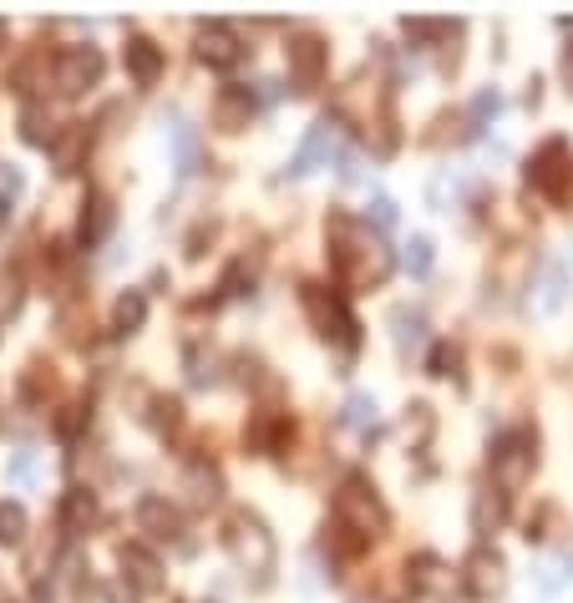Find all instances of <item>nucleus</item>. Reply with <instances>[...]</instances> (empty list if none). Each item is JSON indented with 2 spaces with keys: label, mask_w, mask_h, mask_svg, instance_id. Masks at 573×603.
Segmentation results:
<instances>
[{
  "label": "nucleus",
  "mask_w": 573,
  "mask_h": 603,
  "mask_svg": "<svg viewBox=\"0 0 573 603\" xmlns=\"http://www.w3.org/2000/svg\"><path fill=\"white\" fill-rule=\"evenodd\" d=\"M325 244H330V275L340 284L371 289L391 275V249L381 244V234H371V223L350 219V213H330Z\"/></svg>",
  "instance_id": "nucleus-1"
},
{
  "label": "nucleus",
  "mask_w": 573,
  "mask_h": 603,
  "mask_svg": "<svg viewBox=\"0 0 573 603\" xmlns=\"http://www.w3.org/2000/svg\"><path fill=\"white\" fill-rule=\"evenodd\" d=\"M224 548H228V558L239 563V573H249L259 589H265L269 578H274V533L265 527V517L259 512H249V507H234L224 517Z\"/></svg>",
  "instance_id": "nucleus-2"
},
{
  "label": "nucleus",
  "mask_w": 573,
  "mask_h": 603,
  "mask_svg": "<svg viewBox=\"0 0 573 603\" xmlns=\"http://www.w3.org/2000/svg\"><path fill=\"white\" fill-rule=\"evenodd\" d=\"M335 523L346 527V533H356V543H371V538L386 533L391 512H386L381 492H375L366 477H346L340 492H335Z\"/></svg>",
  "instance_id": "nucleus-3"
},
{
  "label": "nucleus",
  "mask_w": 573,
  "mask_h": 603,
  "mask_svg": "<svg viewBox=\"0 0 573 603\" xmlns=\"http://www.w3.org/2000/svg\"><path fill=\"white\" fill-rule=\"evenodd\" d=\"M487 467H493V482H497V492H503V498L523 492V487H528V477H533V467H538V436L533 432L497 436Z\"/></svg>",
  "instance_id": "nucleus-4"
},
{
  "label": "nucleus",
  "mask_w": 573,
  "mask_h": 603,
  "mask_svg": "<svg viewBox=\"0 0 573 603\" xmlns=\"http://www.w3.org/2000/svg\"><path fill=\"white\" fill-rule=\"evenodd\" d=\"M305 315L315 320V330H321L325 340H335L340 350H356L360 345V325L356 315H350V304L335 294V289L325 284H305Z\"/></svg>",
  "instance_id": "nucleus-5"
},
{
  "label": "nucleus",
  "mask_w": 573,
  "mask_h": 603,
  "mask_svg": "<svg viewBox=\"0 0 573 603\" xmlns=\"http://www.w3.org/2000/svg\"><path fill=\"white\" fill-rule=\"evenodd\" d=\"M102 71H108V62H102L97 46H67V52H56V62H52V81L61 97H81L87 87L102 81Z\"/></svg>",
  "instance_id": "nucleus-6"
},
{
  "label": "nucleus",
  "mask_w": 573,
  "mask_h": 603,
  "mask_svg": "<svg viewBox=\"0 0 573 603\" xmlns=\"http://www.w3.org/2000/svg\"><path fill=\"white\" fill-rule=\"evenodd\" d=\"M284 62H290V81L300 92L321 87L325 81V66H330V46H325L321 31H294L290 46H284Z\"/></svg>",
  "instance_id": "nucleus-7"
},
{
  "label": "nucleus",
  "mask_w": 573,
  "mask_h": 603,
  "mask_svg": "<svg viewBox=\"0 0 573 603\" xmlns=\"http://www.w3.org/2000/svg\"><path fill=\"white\" fill-rule=\"evenodd\" d=\"M569 178H573L569 143H563V137H548V143L533 153V163H528V183H533L538 193H548V198H563L569 193Z\"/></svg>",
  "instance_id": "nucleus-8"
},
{
  "label": "nucleus",
  "mask_w": 573,
  "mask_h": 603,
  "mask_svg": "<svg viewBox=\"0 0 573 603\" xmlns=\"http://www.w3.org/2000/svg\"><path fill=\"white\" fill-rule=\"evenodd\" d=\"M199 62L214 66V71H234L244 62V36L228 21H209L199 31Z\"/></svg>",
  "instance_id": "nucleus-9"
},
{
  "label": "nucleus",
  "mask_w": 573,
  "mask_h": 603,
  "mask_svg": "<svg viewBox=\"0 0 573 603\" xmlns=\"http://www.w3.org/2000/svg\"><path fill=\"white\" fill-rule=\"evenodd\" d=\"M137 527L153 543H183V512L168 498H143L137 502Z\"/></svg>",
  "instance_id": "nucleus-10"
},
{
  "label": "nucleus",
  "mask_w": 573,
  "mask_h": 603,
  "mask_svg": "<svg viewBox=\"0 0 573 603\" xmlns=\"http://www.w3.org/2000/svg\"><path fill=\"white\" fill-rule=\"evenodd\" d=\"M563 304H569V269H563L559 259H548L543 269H538V284H533V294H528V310H533V315H559Z\"/></svg>",
  "instance_id": "nucleus-11"
},
{
  "label": "nucleus",
  "mask_w": 573,
  "mask_h": 603,
  "mask_svg": "<svg viewBox=\"0 0 573 603\" xmlns=\"http://www.w3.org/2000/svg\"><path fill=\"white\" fill-rule=\"evenodd\" d=\"M122 66H127V77L137 81V87H158L162 77V46L147 36H127V46H122Z\"/></svg>",
  "instance_id": "nucleus-12"
},
{
  "label": "nucleus",
  "mask_w": 573,
  "mask_h": 603,
  "mask_svg": "<svg viewBox=\"0 0 573 603\" xmlns=\"http://www.w3.org/2000/svg\"><path fill=\"white\" fill-rule=\"evenodd\" d=\"M87 147H92V127H87V122H67V127L52 137L56 172H77L81 163H87Z\"/></svg>",
  "instance_id": "nucleus-13"
},
{
  "label": "nucleus",
  "mask_w": 573,
  "mask_h": 603,
  "mask_svg": "<svg viewBox=\"0 0 573 603\" xmlns=\"http://www.w3.org/2000/svg\"><path fill=\"white\" fill-rule=\"evenodd\" d=\"M330 153H335V118H321L315 127L305 132V143H300V153H294L290 172H300V178H305V172H315L325 158H330Z\"/></svg>",
  "instance_id": "nucleus-14"
},
{
  "label": "nucleus",
  "mask_w": 573,
  "mask_h": 603,
  "mask_svg": "<svg viewBox=\"0 0 573 603\" xmlns=\"http://www.w3.org/2000/svg\"><path fill=\"white\" fill-rule=\"evenodd\" d=\"M112 223H117V209H112L108 193H92L87 203H81V223H77V238L87 244V249H97L102 238L112 234Z\"/></svg>",
  "instance_id": "nucleus-15"
},
{
  "label": "nucleus",
  "mask_w": 573,
  "mask_h": 603,
  "mask_svg": "<svg viewBox=\"0 0 573 603\" xmlns=\"http://www.w3.org/2000/svg\"><path fill=\"white\" fill-rule=\"evenodd\" d=\"M462 573H467V589L478 593V599H487V593L503 589V558H497L493 548H478V552H472V558L462 563Z\"/></svg>",
  "instance_id": "nucleus-16"
},
{
  "label": "nucleus",
  "mask_w": 573,
  "mask_h": 603,
  "mask_svg": "<svg viewBox=\"0 0 573 603\" xmlns=\"http://www.w3.org/2000/svg\"><path fill=\"white\" fill-rule=\"evenodd\" d=\"M97 517H102V507H97V498L87 492V487H71L67 498H61V527H67L71 538H81V533H92Z\"/></svg>",
  "instance_id": "nucleus-17"
},
{
  "label": "nucleus",
  "mask_w": 573,
  "mask_h": 603,
  "mask_svg": "<svg viewBox=\"0 0 573 603\" xmlns=\"http://www.w3.org/2000/svg\"><path fill=\"white\" fill-rule=\"evenodd\" d=\"M254 118V102H249V87H224L214 102V127L224 132H244Z\"/></svg>",
  "instance_id": "nucleus-18"
},
{
  "label": "nucleus",
  "mask_w": 573,
  "mask_h": 603,
  "mask_svg": "<svg viewBox=\"0 0 573 603\" xmlns=\"http://www.w3.org/2000/svg\"><path fill=\"white\" fill-rule=\"evenodd\" d=\"M117 558H122V573L133 578L137 589H147V593H153V589H162V563H158V558H153V552L143 548V543H127V548H122Z\"/></svg>",
  "instance_id": "nucleus-19"
},
{
  "label": "nucleus",
  "mask_w": 573,
  "mask_h": 603,
  "mask_svg": "<svg viewBox=\"0 0 573 603\" xmlns=\"http://www.w3.org/2000/svg\"><path fill=\"white\" fill-rule=\"evenodd\" d=\"M147 320V294L143 289H127L117 304H112V335H137Z\"/></svg>",
  "instance_id": "nucleus-20"
},
{
  "label": "nucleus",
  "mask_w": 573,
  "mask_h": 603,
  "mask_svg": "<svg viewBox=\"0 0 573 603\" xmlns=\"http://www.w3.org/2000/svg\"><path fill=\"white\" fill-rule=\"evenodd\" d=\"M340 426H350V432H360V436H371L375 426H381V406H375V395H366V391L350 395L346 411H340Z\"/></svg>",
  "instance_id": "nucleus-21"
},
{
  "label": "nucleus",
  "mask_w": 573,
  "mask_h": 603,
  "mask_svg": "<svg viewBox=\"0 0 573 603\" xmlns=\"http://www.w3.org/2000/svg\"><path fill=\"white\" fill-rule=\"evenodd\" d=\"M391 325H396V350L401 355H412V350H422L427 345V320L416 315V310H391Z\"/></svg>",
  "instance_id": "nucleus-22"
},
{
  "label": "nucleus",
  "mask_w": 573,
  "mask_h": 603,
  "mask_svg": "<svg viewBox=\"0 0 573 603\" xmlns=\"http://www.w3.org/2000/svg\"><path fill=\"white\" fill-rule=\"evenodd\" d=\"M21 538H26V507L0 502V548H21Z\"/></svg>",
  "instance_id": "nucleus-23"
},
{
  "label": "nucleus",
  "mask_w": 573,
  "mask_h": 603,
  "mask_svg": "<svg viewBox=\"0 0 573 603\" xmlns=\"http://www.w3.org/2000/svg\"><path fill=\"white\" fill-rule=\"evenodd\" d=\"M472 527H478L482 538L503 527V492H497V498H493V487L482 492V498H478V507H472Z\"/></svg>",
  "instance_id": "nucleus-24"
},
{
  "label": "nucleus",
  "mask_w": 573,
  "mask_h": 603,
  "mask_svg": "<svg viewBox=\"0 0 573 603\" xmlns=\"http://www.w3.org/2000/svg\"><path fill=\"white\" fill-rule=\"evenodd\" d=\"M401 264H406V275L427 279V275H431V264H437V249H431V238H427V234H416L412 244H406V254H401Z\"/></svg>",
  "instance_id": "nucleus-25"
},
{
  "label": "nucleus",
  "mask_w": 573,
  "mask_h": 603,
  "mask_svg": "<svg viewBox=\"0 0 573 603\" xmlns=\"http://www.w3.org/2000/svg\"><path fill=\"white\" fill-rule=\"evenodd\" d=\"M188 487H193V502H199V507H209V502H218V472L214 467H188Z\"/></svg>",
  "instance_id": "nucleus-26"
},
{
  "label": "nucleus",
  "mask_w": 573,
  "mask_h": 603,
  "mask_svg": "<svg viewBox=\"0 0 573 603\" xmlns=\"http://www.w3.org/2000/svg\"><path fill=\"white\" fill-rule=\"evenodd\" d=\"M416 589H441V563H437V558H416Z\"/></svg>",
  "instance_id": "nucleus-27"
},
{
  "label": "nucleus",
  "mask_w": 573,
  "mask_h": 603,
  "mask_svg": "<svg viewBox=\"0 0 573 603\" xmlns=\"http://www.w3.org/2000/svg\"><path fill=\"white\" fill-rule=\"evenodd\" d=\"M87 416H92L87 406H67V416H56V432H61V436H77L81 426H87Z\"/></svg>",
  "instance_id": "nucleus-28"
},
{
  "label": "nucleus",
  "mask_w": 573,
  "mask_h": 603,
  "mask_svg": "<svg viewBox=\"0 0 573 603\" xmlns=\"http://www.w3.org/2000/svg\"><path fill=\"white\" fill-rule=\"evenodd\" d=\"M497 107H503V97H497V92H478V102H472V122L497 118Z\"/></svg>",
  "instance_id": "nucleus-29"
},
{
  "label": "nucleus",
  "mask_w": 573,
  "mask_h": 603,
  "mask_svg": "<svg viewBox=\"0 0 573 603\" xmlns=\"http://www.w3.org/2000/svg\"><path fill=\"white\" fill-rule=\"evenodd\" d=\"M457 370V350L452 345H437V350H431V376H452Z\"/></svg>",
  "instance_id": "nucleus-30"
},
{
  "label": "nucleus",
  "mask_w": 573,
  "mask_h": 603,
  "mask_svg": "<svg viewBox=\"0 0 573 603\" xmlns=\"http://www.w3.org/2000/svg\"><path fill=\"white\" fill-rule=\"evenodd\" d=\"M371 213H375V223H381V228H391V223H396V203H391V198H375Z\"/></svg>",
  "instance_id": "nucleus-31"
},
{
  "label": "nucleus",
  "mask_w": 573,
  "mask_h": 603,
  "mask_svg": "<svg viewBox=\"0 0 573 603\" xmlns=\"http://www.w3.org/2000/svg\"><path fill=\"white\" fill-rule=\"evenodd\" d=\"M108 603H137V593L127 589V578H117V583H108Z\"/></svg>",
  "instance_id": "nucleus-32"
},
{
  "label": "nucleus",
  "mask_w": 573,
  "mask_h": 603,
  "mask_svg": "<svg viewBox=\"0 0 573 603\" xmlns=\"http://www.w3.org/2000/svg\"><path fill=\"white\" fill-rule=\"evenodd\" d=\"M31 472H36V461H31V457H15V477H21V482H26Z\"/></svg>",
  "instance_id": "nucleus-33"
},
{
  "label": "nucleus",
  "mask_w": 573,
  "mask_h": 603,
  "mask_svg": "<svg viewBox=\"0 0 573 603\" xmlns=\"http://www.w3.org/2000/svg\"><path fill=\"white\" fill-rule=\"evenodd\" d=\"M563 71H569V81H573V46L563 52Z\"/></svg>",
  "instance_id": "nucleus-34"
},
{
  "label": "nucleus",
  "mask_w": 573,
  "mask_h": 603,
  "mask_svg": "<svg viewBox=\"0 0 573 603\" xmlns=\"http://www.w3.org/2000/svg\"><path fill=\"white\" fill-rule=\"evenodd\" d=\"M0 46H5V21H0Z\"/></svg>",
  "instance_id": "nucleus-35"
}]
</instances>
